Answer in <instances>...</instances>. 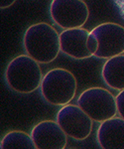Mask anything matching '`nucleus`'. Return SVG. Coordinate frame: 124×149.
<instances>
[{"label": "nucleus", "mask_w": 124, "mask_h": 149, "mask_svg": "<svg viewBox=\"0 0 124 149\" xmlns=\"http://www.w3.org/2000/svg\"><path fill=\"white\" fill-rule=\"evenodd\" d=\"M23 45L27 55L40 64H49L56 60L61 51L60 35L48 23H37L26 30Z\"/></svg>", "instance_id": "obj_1"}, {"label": "nucleus", "mask_w": 124, "mask_h": 149, "mask_svg": "<svg viewBox=\"0 0 124 149\" xmlns=\"http://www.w3.org/2000/svg\"><path fill=\"white\" fill-rule=\"evenodd\" d=\"M40 63L29 55H20L9 62L5 80L11 90L19 93H31L41 86L43 74Z\"/></svg>", "instance_id": "obj_2"}, {"label": "nucleus", "mask_w": 124, "mask_h": 149, "mask_svg": "<svg viewBox=\"0 0 124 149\" xmlns=\"http://www.w3.org/2000/svg\"><path fill=\"white\" fill-rule=\"evenodd\" d=\"M41 93L45 100L53 105L68 104L78 90L77 79L73 73L63 68L50 70L43 77Z\"/></svg>", "instance_id": "obj_3"}, {"label": "nucleus", "mask_w": 124, "mask_h": 149, "mask_svg": "<svg viewBox=\"0 0 124 149\" xmlns=\"http://www.w3.org/2000/svg\"><path fill=\"white\" fill-rule=\"evenodd\" d=\"M78 105L94 121L102 122L117 113L116 97L103 88H89L78 98Z\"/></svg>", "instance_id": "obj_4"}, {"label": "nucleus", "mask_w": 124, "mask_h": 149, "mask_svg": "<svg viewBox=\"0 0 124 149\" xmlns=\"http://www.w3.org/2000/svg\"><path fill=\"white\" fill-rule=\"evenodd\" d=\"M51 18L64 30L80 28L87 23L89 10L83 0H52Z\"/></svg>", "instance_id": "obj_5"}, {"label": "nucleus", "mask_w": 124, "mask_h": 149, "mask_svg": "<svg viewBox=\"0 0 124 149\" xmlns=\"http://www.w3.org/2000/svg\"><path fill=\"white\" fill-rule=\"evenodd\" d=\"M97 39L98 48L94 56L99 59H110L124 53V27L119 24L106 22L97 25L90 31Z\"/></svg>", "instance_id": "obj_6"}, {"label": "nucleus", "mask_w": 124, "mask_h": 149, "mask_svg": "<svg viewBox=\"0 0 124 149\" xmlns=\"http://www.w3.org/2000/svg\"><path fill=\"white\" fill-rule=\"evenodd\" d=\"M91 118L78 105L66 104L57 113V122L67 135L76 140H85L92 131Z\"/></svg>", "instance_id": "obj_7"}, {"label": "nucleus", "mask_w": 124, "mask_h": 149, "mask_svg": "<svg viewBox=\"0 0 124 149\" xmlns=\"http://www.w3.org/2000/svg\"><path fill=\"white\" fill-rule=\"evenodd\" d=\"M31 136L37 149H64L67 146V133L58 122L44 120L31 130Z\"/></svg>", "instance_id": "obj_8"}, {"label": "nucleus", "mask_w": 124, "mask_h": 149, "mask_svg": "<svg viewBox=\"0 0 124 149\" xmlns=\"http://www.w3.org/2000/svg\"><path fill=\"white\" fill-rule=\"evenodd\" d=\"M89 36V30L82 27L64 30L60 34L61 51L73 59H89L92 56L87 48Z\"/></svg>", "instance_id": "obj_9"}, {"label": "nucleus", "mask_w": 124, "mask_h": 149, "mask_svg": "<svg viewBox=\"0 0 124 149\" xmlns=\"http://www.w3.org/2000/svg\"><path fill=\"white\" fill-rule=\"evenodd\" d=\"M96 139L103 149H124V119L114 116L100 122Z\"/></svg>", "instance_id": "obj_10"}, {"label": "nucleus", "mask_w": 124, "mask_h": 149, "mask_svg": "<svg viewBox=\"0 0 124 149\" xmlns=\"http://www.w3.org/2000/svg\"><path fill=\"white\" fill-rule=\"evenodd\" d=\"M101 77L109 88L116 91L124 90V55L107 59L101 70Z\"/></svg>", "instance_id": "obj_11"}, {"label": "nucleus", "mask_w": 124, "mask_h": 149, "mask_svg": "<svg viewBox=\"0 0 124 149\" xmlns=\"http://www.w3.org/2000/svg\"><path fill=\"white\" fill-rule=\"evenodd\" d=\"M1 149H35L36 146L31 134L24 131L13 130L5 134L0 144Z\"/></svg>", "instance_id": "obj_12"}, {"label": "nucleus", "mask_w": 124, "mask_h": 149, "mask_svg": "<svg viewBox=\"0 0 124 149\" xmlns=\"http://www.w3.org/2000/svg\"><path fill=\"white\" fill-rule=\"evenodd\" d=\"M116 103H117V111L119 115L124 119V90L120 91L116 95Z\"/></svg>", "instance_id": "obj_13"}, {"label": "nucleus", "mask_w": 124, "mask_h": 149, "mask_svg": "<svg viewBox=\"0 0 124 149\" xmlns=\"http://www.w3.org/2000/svg\"><path fill=\"white\" fill-rule=\"evenodd\" d=\"M87 48H89V52L92 54V56H94V54L97 51V48H98L97 39L92 34H90V32H89V39H87Z\"/></svg>", "instance_id": "obj_14"}, {"label": "nucleus", "mask_w": 124, "mask_h": 149, "mask_svg": "<svg viewBox=\"0 0 124 149\" xmlns=\"http://www.w3.org/2000/svg\"><path fill=\"white\" fill-rule=\"evenodd\" d=\"M16 0H0V8L6 9L11 5H13Z\"/></svg>", "instance_id": "obj_15"}, {"label": "nucleus", "mask_w": 124, "mask_h": 149, "mask_svg": "<svg viewBox=\"0 0 124 149\" xmlns=\"http://www.w3.org/2000/svg\"><path fill=\"white\" fill-rule=\"evenodd\" d=\"M114 2H115L116 6L118 7L119 11H120V13L122 14L124 18V0H114Z\"/></svg>", "instance_id": "obj_16"}]
</instances>
